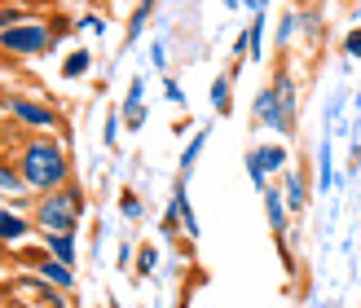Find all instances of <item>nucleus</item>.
<instances>
[{
  "mask_svg": "<svg viewBox=\"0 0 361 308\" xmlns=\"http://www.w3.org/2000/svg\"><path fill=\"white\" fill-rule=\"evenodd\" d=\"M18 172H23L27 190H58L71 180V163H66V150L49 137H31L23 154H18Z\"/></svg>",
  "mask_w": 361,
  "mask_h": 308,
  "instance_id": "nucleus-1",
  "label": "nucleus"
},
{
  "mask_svg": "<svg viewBox=\"0 0 361 308\" xmlns=\"http://www.w3.org/2000/svg\"><path fill=\"white\" fill-rule=\"evenodd\" d=\"M66 23L62 18H27V23L18 27H5L0 31V53H9V58H40V53H49L53 44H58V31Z\"/></svg>",
  "mask_w": 361,
  "mask_h": 308,
  "instance_id": "nucleus-2",
  "label": "nucleus"
},
{
  "mask_svg": "<svg viewBox=\"0 0 361 308\" xmlns=\"http://www.w3.org/2000/svg\"><path fill=\"white\" fill-rule=\"evenodd\" d=\"M84 221V194L80 185H58V190H44V198L35 203V225L40 229H71L75 233V225Z\"/></svg>",
  "mask_w": 361,
  "mask_h": 308,
  "instance_id": "nucleus-3",
  "label": "nucleus"
},
{
  "mask_svg": "<svg viewBox=\"0 0 361 308\" xmlns=\"http://www.w3.org/2000/svg\"><path fill=\"white\" fill-rule=\"evenodd\" d=\"M0 106H5L23 128H35V133H53V128H58V111L44 106V101H35V97L13 93V97H0Z\"/></svg>",
  "mask_w": 361,
  "mask_h": 308,
  "instance_id": "nucleus-4",
  "label": "nucleus"
},
{
  "mask_svg": "<svg viewBox=\"0 0 361 308\" xmlns=\"http://www.w3.org/2000/svg\"><path fill=\"white\" fill-rule=\"evenodd\" d=\"M269 128L274 133H295V84L291 75H278L274 80V115H269Z\"/></svg>",
  "mask_w": 361,
  "mask_h": 308,
  "instance_id": "nucleus-5",
  "label": "nucleus"
},
{
  "mask_svg": "<svg viewBox=\"0 0 361 308\" xmlns=\"http://www.w3.org/2000/svg\"><path fill=\"white\" fill-rule=\"evenodd\" d=\"M286 168V150L282 146H256L247 154V172H251V180H256V185L264 190V176L269 172H282Z\"/></svg>",
  "mask_w": 361,
  "mask_h": 308,
  "instance_id": "nucleus-6",
  "label": "nucleus"
},
{
  "mask_svg": "<svg viewBox=\"0 0 361 308\" xmlns=\"http://www.w3.org/2000/svg\"><path fill=\"white\" fill-rule=\"evenodd\" d=\"M35 269H40V278H44L49 286H58V291H71V286H75L71 264H62L58 256H35Z\"/></svg>",
  "mask_w": 361,
  "mask_h": 308,
  "instance_id": "nucleus-7",
  "label": "nucleus"
},
{
  "mask_svg": "<svg viewBox=\"0 0 361 308\" xmlns=\"http://www.w3.org/2000/svg\"><path fill=\"white\" fill-rule=\"evenodd\" d=\"M44 247H49V256H58L62 264L75 269V233H71V229H49L44 233Z\"/></svg>",
  "mask_w": 361,
  "mask_h": 308,
  "instance_id": "nucleus-8",
  "label": "nucleus"
},
{
  "mask_svg": "<svg viewBox=\"0 0 361 308\" xmlns=\"http://www.w3.org/2000/svg\"><path fill=\"white\" fill-rule=\"evenodd\" d=\"M264 216H269V229H274L278 233V238H282V233H286V198H282V190H269L264 185Z\"/></svg>",
  "mask_w": 361,
  "mask_h": 308,
  "instance_id": "nucleus-9",
  "label": "nucleus"
},
{
  "mask_svg": "<svg viewBox=\"0 0 361 308\" xmlns=\"http://www.w3.org/2000/svg\"><path fill=\"white\" fill-rule=\"evenodd\" d=\"M27 238V221L18 211H0V242L13 247V242H23Z\"/></svg>",
  "mask_w": 361,
  "mask_h": 308,
  "instance_id": "nucleus-10",
  "label": "nucleus"
},
{
  "mask_svg": "<svg viewBox=\"0 0 361 308\" xmlns=\"http://www.w3.org/2000/svg\"><path fill=\"white\" fill-rule=\"evenodd\" d=\"M229 80H233V75H216V80H212V106H216V115H229V111H233Z\"/></svg>",
  "mask_w": 361,
  "mask_h": 308,
  "instance_id": "nucleus-11",
  "label": "nucleus"
},
{
  "mask_svg": "<svg viewBox=\"0 0 361 308\" xmlns=\"http://www.w3.org/2000/svg\"><path fill=\"white\" fill-rule=\"evenodd\" d=\"M88 66H93V53H88V49H75V53L62 62V75H66V80H80V75H88Z\"/></svg>",
  "mask_w": 361,
  "mask_h": 308,
  "instance_id": "nucleus-12",
  "label": "nucleus"
},
{
  "mask_svg": "<svg viewBox=\"0 0 361 308\" xmlns=\"http://www.w3.org/2000/svg\"><path fill=\"white\" fill-rule=\"evenodd\" d=\"M176 207H180V221H185V238H198V216L185 198V185H176Z\"/></svg>",
  "mask_w": 361,
  "mask_h": 308,
  "instance_id": "nucleus-13",
  "label": "nucleus"
},
{
  "mask_svg": "<svg viewBox=\"0 0 361 308\" xmlns=\"http://www.w3.org/2000/svg\"><path fill=\"white\" fill-rule=\"evenodd\" d=\"M27 18H35L27 5H0V31H5V27H18V23H27Z\"/></svg>",
  "mask_w": 361,
  "mask_h": 308,
  "instance_id": "nucleus-14",
  "label": "nucleus"
},
{
  "mask_svg": "<svg viewBox=\"0 0 361 308\" xmlns=\"http://www.w3.org/2000/svg\"><path fill=\"white\" fill-rule=\"evenodd\" d=\"M282 198H286V207H291V211H300L304 207V180L291 172V176H286V190H282Z\"/></svg>",
  "mask_w": 361,
  "mask_h": 308,
  "instance_id": "nucleus-15",
  "label": "nucleus"
},
{
  "mask_svg": "<svg viewBox=\"0 0 361 308\" xmlns=\"http://www.w3.org/2000/svg\"><path fill=\"white\" fill-rule=\"evenodd\" d=\"M0 190H27L23 172H18L13 163H5V159H0Z\"/></svg>",
  "mask_w": 361,
  "mask_h": 308,
  "instance_id": "nucleus-16",
  "label": "nucleus"
},
{
  "mask_svg": "<svg viewBox=\"0 0 361 308\" xmlns=\"http://www.w3.org/2000/svg\"><path fill=\"white\" fill-rule=\"evenodd\" d=\"M203 146H207V133H198L190 146H185V154H180V172H190L194 163H198V154H203Z\"/></svg>",
  "mask_w": 361,
  "mask_h": 308,
  "instance_id": "nucleus-17",
  "label": "nucleus"
},
{
  "mask_svg": "<svg viewBox=\"0 0 361 308\" xmlns=\"http://www.w3.org/2000/svg\"><path fill=\"white\" fill-rule=\"evenodd\" d=\"M150 5H154V0H141V5H137V18H133V27H128V40H137V35H141V23L150 18Z\"/></svg>",
  "mask_w": 361,
  "mask_h": 308,
  "instance_id": "nucleus-18",
  "label": "nucleus"
},
{
  "mask_svg": "<svg viewBox=\"0 0 361 308\" xmlns=\"http://www.w3.org/2000/svg\"><path fill=\"white\" fill-rule=\"evenodd\" d=\"M256 115H260L264 123H269V115H274V84H269V88H264V93L256 97Z\"/></svg>",
  "mask_w": 361,
  "mask_h": 308,
  "instance_id": "nucleus-19",
  "label": "nucleus"
},
{
  "mask_svg": "<svg viewBox=\"0 0 361 308\" xmlns=\"http://www.w3.org/2000/svg\"><path fill=\"white\" fill-rule=\"evenodd\" d=\"M295 23H300V18H291V13H286L282 23H278V44H282V49L291 44V35H295Z\"/></svg>",
  "mask_w": 361,
  "mask_h": 308,
  "instance_id": "nucleus-20",
  "label": "nucleus"
},
{
  "mask_svg": "<svg viewBox=\"0 0 361 308\" xmlns=\"http://www.w3.org/2000/svg\"><path fill=\"white\" fill-rule=\"evenodd\" d=\"M154 260H159V256H154V247H141V251H137V269H141V273H150Z\"/></svg>",
  "mask_w": 361,
  "mask_h": 308,
  "instance_id": "nucleus-21",
  "label": "nucleus"
},
{
  "mask_svg": "<svg viewBox=\"0 0 361 308\" xmlns=\"http://www.w3.org/2000/svg\"><path fill=\"white\" fill-rule=\"evenodd\" d=\"M344 53H348V58H361V31H348V40H344Z\"/></svg>",
  "mask_w": 361,
  "mask_h": 308,
  "instance_id": "nucleus-22",
  "label": "nucleus"
},
{
  "mask_svg": "<svg viewBox=\"0 0 361 308\" xmlns=\"http://www.w3.org/2000/svg\"><path fill=\"white\" fill-rule=\"evenodd\" d=\"M123 216H128V221H137V216H141V203H137V194H123Z\"/></svg>",
  "mask_w": 361,
  "mask_h": 308,
  "instance_id": "nucleus-23",
  "label": "nucleus"
},
{
  "mask_svg": "<svg viewBox=\"0 0 361 308\" xmlns=\"http://www.w3.org/2000/svg\"><path fill=\"white\" fill-rule=\"evenodd\" d=\"M168 101H180V106H185V93H180L176 80H168Z\"/></svg>",
  "mask_w": 361,
  "mask_h": 308,
  "instance_id": "nucleus-24",
  "label": "nucleus"
},
{
  "mask_svg": "<svg viewBox=\"0 0 361 308\" xmlns=\"http://www.w3.org/2000/svg\"><path fill=\"white\" fill-rule=\"evenodd\" d=\"M238 5H247L251 13H264V0H238Z\"/></svg>",
  "mask_w": 361,
  "mask_h": 308,
  "instance_id": "nucleus-25",
  "label": "nucleus"
},
{
  "mask_svg": "<svg viewBox=\"0 0 361 308\" xmlns=\"http://www.w3.org/2000/svg\"><path fill=\"white\" fill-rule=\"evenodd\" d=\"M111 308H119V304H115V300H111Z\"/></svg>",
  "mask_w": 361,
  "mask_h": 308,
  "instance_id": "nucleus-26",
  "label": "nucleus"
}]
</instances>
